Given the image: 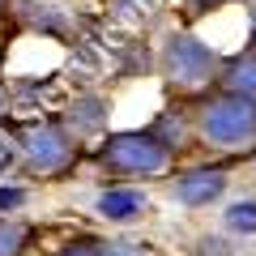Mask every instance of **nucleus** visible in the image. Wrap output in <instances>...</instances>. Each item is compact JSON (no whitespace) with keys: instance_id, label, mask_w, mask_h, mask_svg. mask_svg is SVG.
Segmentation results:
<instances>
[{"instance_id":"16","label":"nucleus","mask_w":256,"mask_h":256,"mask_svg":"<svg viewBox=\"0 0 256 256\" xmlns=\"http://www.w3.org/2000/svg\"><path fill=\"white\" fill-rule=\"evenodd\" d=\"M102 252L107 256H146L137 244H102Z\"/></svg>"},{"instance_id":"9","label":"nucleus","mask_w":256,"mask_h":256,"mask_svg":"<svg viewBox=\"0 0 256 256\" xmlns=\"http://www.w3.org/2000/svg\"><path fill=\"white\" fill-rule=\"evenodd\" d=\"M22 4H30V9H22V18H26L30 26L47 30V34H64V30H68V13H64L60 4H52V0H22Z\"/></svg>"},{"instance_id":"10","label":"nucleus","mask_w":256,"mask_h":256,"mask_svg":"<svg viewBox=\"0 0 256 256\" xmlns=\"http://www.w3.org/2000/svg\"><path fill=\"white\" fill-rule=\"evenodd\" d=\"M222 226L239 239H252L256 235V196H244V201H230L226 214H222Z\"/></svg>"},{"instance_id":"3","label":"nucleus","mask_w":256,"mask_h":256,"mask_svg":"<svg viewBox=\"0 0 256 256\" xmlns=\"http://www.w3.org/2000/svg\"><path fill=\"white\" fill-rule=\"evenodd\" d=\"M171 162V146L158 132H116L102 141V166L116 175H158Z\"/></svg>"},{"instance_id":"1","label":"nucleus","mask_w":256,"mask_h":256,"mask_svg":"<svg viewBox=\"0 0 256 256\" xmlns=\"http://www.w3.org/2000/svg\"><path fill=\"white\" fill-rule=\"evenodd\" d=\"M158 68H162V77L171 86H180V90H188V94L205 90V86H214L222 77L218 52H214L205 38L188 34V30H175V34L162 43V52H158Z\"/></svg>"},{"instance_id":"11","label":"nucleus","mask_w":256,"mask_h":256,"mask_svg":"<svg viewBox=\"0 0 256 256\" xmlns=\"http://www.w3.org/2000/svg\"><path fill=\"white\" fill-rule=\"evenodd\" d=\"M107 4H111V18L124 26H141L162 9V0H107Z\"/></svg>"},{"instance_id":"18","label":"nucleus","mask_w":256,"mask_h":256,"mask_svg":"<svg viewBox=\"0 0 256 256\" xmlns=\"http://www.w3.org/2000/svg\"><path fill=\"white\" fill-rule=\"evenodd\" d=\"M252 43H256V13H252Z\"/></svg>"},{"instance_id":"2","label":"nucleus","mask_w":256,"mask_h":256,"mask_svg":"<svg viewBox=\"0 0 256 256\" xmlns=\"http://www.w3.org/2000/svg\"><path fill=\"white\" fill-rule=\"evenodd\" d=\"M196 132L218 150H244L256 141V102L239 94H218L196 111Z\"/></svg>"},{"instance_id":"19","label":"nucleus","mask_w":256,"mask_h":256,"mask_svg":"<svg viewBox=\"0 0 256 256\" xmlns=\"http://www.w3.org/2000/svg\"><path fill=\"white\" fill-rule=\"evenodd\" d=\"M0 4H4V0H0Z\"/></svg>"},{"instance_id":"6","label":"nucleus","mask_w":256,"mask_h":256,"mask_svg":"<svg viewBox=\"0 0 256 256\" xmlns=\"http://www.w3.org/2000/svg\"><path fill=\"white\" fill-rule=\"evenodd\" d=\"M94 210L107 222H137L141 214L150 210V196L137 192V188H107L98 201H94Z\"/></svg>"},{"instance_id":"13","label":"nucleus","mask_w":256,"mask_h":256,"mask_svg":"<svg viewBox=\"0 0 256 256\" xmlns=\"http://www.w3.org/2000/svg\"><path fill=\"white\" fill-rule=\"evenodd\" d=\"M196 256H230V244L222 235H201L196 239Z\"/></svg>"},{"instance_id":"14","label":"nucleus","mask_w":256,"mask_h":256,"mask_svg":"<svg viewBox=\"0 0 256 256\" xmlns=\"http://www.w3.org/2000/svg\"><path fill=\"white\" fill-rule=\"evenodd\" d=\"M26 196H30L26 188H0V214H4V210H18V205H26Z\"/></svg>"},{"instance_id":"7","label":"nucleus","mask_w":256,"mask_h":256,"mask_svg":"<svg viewBox=\"0 0 256 256\" xmlns=\"http://www.w3.org/2000/svg\"><path fill=\"white\" fill-rule=\"evenodd\" d=\"M68 137H98L102 128H107V98H98V94H82V98H73V107H68Z\"/></svg>"},{"instance_id":"8","label":"nucleus","mask_w":256,"mask_h":256,"mask_svg":"<svg viewBox=\"0 0 256 256\" xmlns=\"http://www.w3.org/2000/svg\"><path fill=\"white\" fill-rule=\"evenodd\" d=\"M222 86L226 94H239V98H252L256 102V52H244L222 68Z\"/></svg>"},{"instance_id":"15","label":"nucleus","mask_w":256,"mask_h":256,"mask_svg":"<svg viewBox=\"0 0 256 256\" xmlns=\"http://www.w3.org/2000/svg\"><path fill=\"white\" fill-rule=\"evenodd\" d=\"M60 256H107V252H102V244H68Z\"/></svg>"},{"instance_id":"5","label":"nucleus","mask_w":256,"mask_h":256,"mask_svg":"<svg viewBox=\"0 0 256 256\" xmlns=\"http://www.w3.org/2000/svg\"><path fill=\"white\" fill-rule=\"evenodd\" d=\"M171 188H175V201L180 205L205 210V205H214L222 192H226V171H222V166H192V171H184Z\"/></svg>"},{"instance_id":"12","label":"nucleus","mask_w":256,"mask_h":256,"mask_svg":"<svg viewBox=\"0 0 256 256\" xmlns=\"http://www.w3.org/2000/svg\"><path fill=\"white\" fill-rule=\"evenodd\" d=\"M22 244H26V226H22V222L0 218V256H18Z\"/></svg>"},{"instance_id":"4","label":"nucleus","mask_w":256,"mask_h":256,"mask_svg":"<svg viewBox=\"0 0 256 256\" xmlns=\"http://www.w3.org/2000/svg\"><path fill=\"white\" fill-rule=\"evenodd\" d=\"M22 158L34 175H60L64 166L73 162V137L60 124H30L18 137Z\"/></svg>"},{"instance_id":"17","label":"nucleus","mask_w":256,"mask_h":256,"mask_svg":"<svg viewBox=\"0 0 256 256\" xmlns=\"http://www.w3.org/2000/svg\"><path fill=\"white\" fill-rule=\"evenodd\" d=\"M9 162H13V141L4 137V132H0V171H4Z\"/></svg>"}]
</instances>
